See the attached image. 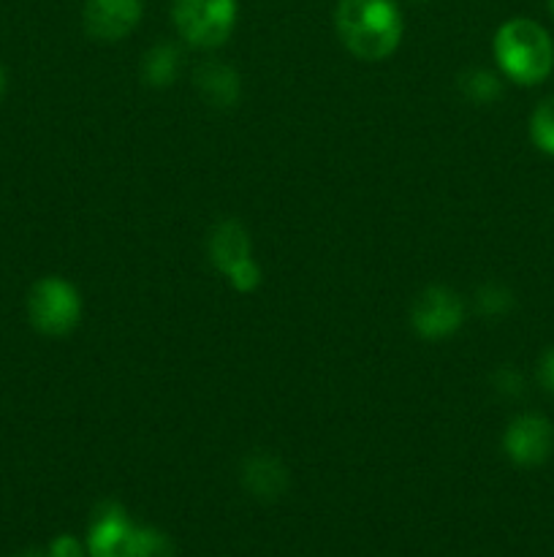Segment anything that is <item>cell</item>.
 Segmentation results:
<instances>
[{
	"instance_id": "9c48e42d",
	"label": "cell",
	"mask_w": 554,
	"mask_h": 557,
	"mask_svg": "<svg viewBox=\"0 0 554 557\" xmlns=\"http://www.w3.org/2000/svg\"><path fill=\"white\" fill-rule=\"evenodd\" d=\"M136 528L117 504H103L92 517L87 533V553L90 557H130L134 555Z\"/></svg>"
},
{
	"instance_id": "ba28073f",
	"label": "cell",
	"mask_w": 554,
	"mask_h": 557,
	"mask_svg": "<svg viewBox=\"0 0 554 557\" xmlns=\"http://www.w3.org/2000/svg\"><path fill=\"white\" fill-rule=\"evenodd\" d=\"M141 20V0H87L81 22L92 41L114 44L136 30Z\"/></svg>"
},
{
	"instance_id": "8992f818",
	"label": "cell",
	"mask_w": 554,
	"mask_h": 557,
	"mask_svg": "<svg viewBox=\"0 0 554 557\" xmlns=\"http://www.w3.org/2000/svg\"><path fill=\"white\" fill-rule=\"evenodd\" d=\"M465 321V302L456 292L445 286H429L413 299L411 326L418 337L429 343L445 341Z\"/></svg>"
},
{
	"instance_id": "8fae6325",
	"label": "cell",
	"mask_w": 554,
	"mask_h": 557,
	"mask_svg": "<svg viewBox=\"0 0 554 557\" xmlns=\"http://www.w3.org/2000/svg\"><path fill=\"white\" fill-rule=\"evenodd\" d=\"M242 487L248 490L253 498L275 500L286 493L288 487V471L275 455L266 451H255L242 462Z\"/></svg>"
},
{
	"instance_id": "277c9868",
	"label": "cell",
	"mask_w": 554,
	"mask_h": 557,
	"mask_svg": "<svg viewBox=\"0 0 554 557\" xmlns=\"http://www.w3.org/2000/svg\"><path fill=\"white\" fill-rule=\"evenodd\" d=\"M237 0H174L172 16L179 36L196 49H217L237 27Z\"/></svg>"
},
{
	"instance_id": "d6986e66",
	"label": "cell",
	"mask_w": 554,
	"mask_h": 557,
	"mask_svg": "<svg viewBox=\"0 0 554 557\" xmlns=\"http://www.w3.org/2000/svg\"><path fill=\"white\" fill-rule=\"evenodd\" d=\"M538 381L549 395H554V348L543 351L541 362H538Z\"/></svg>"
},
{
	"instance_id": "4fadbf2b",
	"label": "cell",
	"mask_w": 554,
	"mask_h": 557,
	"mask_svg": "<svg viewBox=\"0 0 554 557\" xmlns=\"http://www.w3.org/2000/svg\"><path fill=\"white\" fill-rule=\"evenodd\" d=\"M459 90L473 103H494L503 96V82L492 71L473 69L459 79Z\"/></svg>"
},
{
	"instance_id": "7402d4cb",
	"label": "cell",
	"mask_w": 554,
	"mask_h": 557,
	"mask_svg": "<svg viewBox=\"0 0 554 557\" xmlns=\"http://www.w3.org/2000/svg\"><path fill=\"white\" fill-rule=\"evenodd\" d=\"M546 3H549V11H552V14H554V0H546Z\"/></svg>"
},
{
	"instance_id": "30bf717a",
	"label": "cell",
	"mask_w": 554,
	"mask_h": 557,
	"mask_svg": "<svg viewBox=\"0 0 554 557\" xmlns=\"http://www.w3.org/2000/svg\"><path fill=\"white\" fill-rule=\"evenodd\" d=\"M196 90H199L201 101L210 103L215 109H231L239 101V74L231 65L221 63V60H206L196 69Z\"/></svg>"
},
{
	"instance_id": "7a4b0ae2",
	"label": "cell",
	"mask_w": 554,
	"mask_h": 557,
	"mask_svg": "<svg viewBox=\"0 0 554 557\" xmlns=\"http://www.w3.org/2000/svg\"><path fill=\"white\" fill-rule=\"evenodd\" d=\"M494 60L516 85H541L554 69V41L546 27L527 16L503 22L494 33Z\"/></svg>"
},
{
	"instance_id": "e0dca14e",
	"label": "cell",
	"mask_w": 554,
	"mask_h": 557,
	"mask_svg": "<svg viewBox=\"0 0 554 557\" xmlns=\"http://www.w3.org/2000/svg\"><path fill=\"white\" fill-rule=\"evenodd\" d=\"M85 544L76 536H58L49 544V557H85Z\"/></svg>"
},
{
	"instance_id": "9a60e30c",
	"label": "cell",
	"mask_w": 554,
	"mask_h": 557,
	"mask_svg": "<svg viewBox=\"0 0 554 557\" xmlns=\"http://www.w3.org/2000/svg\"><path fill=\"white\" fill-rule=\"evenodd\" d=\"M476 305L478 313L487 315V319H503L514 308V294L505 286H500V283H487V286L478 288Z\"/></svg>"
},
{
	"instance_id": "5bb4252c",
	"label": "cell",
	"mask_w": 554,
	"mask_h": 557,
	"mask_svg": "<svg viewBox=\"0 0 554 557\" xmlns=\"http://www.w3.org/2000/svg\"><path fill=\"white\" fill-rule=\"evenodd\" d=\"M530 139L541 152L554 158V96L536 107L530 117Z\"/></svg>"
},
{
	"instance_id": "5b68a950",
	"label": "cell",
	"mask_w": 554,
	"mask_h": 557,
	"mask_svg": "<svg viewBox=\"0 0 554 557\" xmlns=\"http://www.w3.org/2000/svg\"><path fill=\"white\" fill-rule=\"evenodd\" d=\"M210 261L226 275L234 292L250 294L261 286V267L253 261L248 228L228 218L210 232Z\"/></svg>"
},
{
	"instance_id": "6da1fadb",
	"label": "cell",
	"mask_w": 554,
	"mask_h": 557,
	"mask_svg": "<svg viewBox=\"0 0 554 557\" xmlns=\"http://www.w3.org/2000/svg\"><path fill=\"white\" fill-rule=\"evenodd\" d=\"M335 27L353 58L378 63L400 49L405 20L396 0H340Z\"/></svg>"
},
{
	"instance_id": "52a82bcc",
	"label": "cell",
	"mask_w": 554,
	"mask_h": 557,
	"mask_svg": "<svg viewBox=\"0 0 554 557\" xmlns=\"http://www.w3.org/2000/svg\"><path fill=\"white\" fill-rule=\"evenodd\" d=\"M503 451L516 468H538L554 451V424L541 413H521L505 428Z\"/></svg>"
},
{
	"instance_id": "7c38bea8",
	"label": "cell",
	"mask_w": 554,
	"mask_h": 557,
	"mask_svg": "<svg viewBox=\"0 0 554 557\" xmlns=\"http://www.w3.org/2000/svg\"><path fill=\"white\" fill-rule=\"evenodd\" d=\"M179 49L174 44H155L141 60V79L150 87H172L179 76Z\"/></svg>"
},
{
	"instance_id": "44dd1931",
	"label": "cell",
	"mask_w": 554,
	"mask_h": 557,
	"mask_svg": "<svg viewBox=\"0 0 554 557\" xmlns=\"http://www.w3.org/2000/svg\"><path fill=\"white\" fill-rule=\"evenodd\" d=\"M3 92H5V71L3 65H0V98H3Z\"/></svg>"
},
{
	"instance_id": "ac0fdd59",
	"label": "cell",
	"mask_w": 554,
	"mask_h": 557,
	"mask_svg": "<svg viewBox=\"0 0 554 557\" xmlns=\"http://www.w3.org/2000/svg\"><path fill=\"white\" fill-rule=\"evenodd\" d=\"M494 384H498L500 392H505V395H521V375L516 373V370L511 368H503L498 375H494Z\"/></svg>"
},
{
	"instance_id": "2e32d148",
	"label": "cell",
	"mask_w": 554,
	"mask_h": 557,
	"mask_svg": "<svg viewBox=\"0 0 554 557\" xmlns=\"http://www.w3.org/2000/svg\"><path fill=\"white\" fill-rule=\"evenodd\" d=\"M130 557H174V544L155 528H136L134 555Z\"/></svg>"
},
{
	"instance_id": "3957f363",
	"label": "cell",
	"mask_w": 554,
	"mask_h": 557,
	"mask_svg": "<svg viewBox=\"0 0 554 557\" xmlns=\"http://www.w3.org/2000/svg\"><path fill=\"white\" fill-rule=\"evenodd\" d=\"M27 319L47 337H65L81 321V294L65 277H38L27 292Z\"/></svg>"
},
{
	"instance_id": "ffe728a7",
	"label": "cell",
	"mask_w": 554,
	"mask_h": 557,
	"mask_svg": "<svg viewBox=\"0 0 554 557\" xmlns=\"http://www.w3.org/2000/svg\"><path fill=\"white\" fill-rule=\"evenodd\" d=\"M16 557H49V553H38V549H27V553L16 555Z\"/></svg>"
}]
</instances>
